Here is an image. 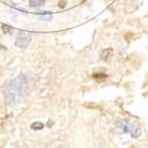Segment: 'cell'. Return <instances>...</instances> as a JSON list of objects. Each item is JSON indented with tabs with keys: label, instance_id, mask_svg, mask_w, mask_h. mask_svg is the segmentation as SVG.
Here are the masks:
<instances>
[{
	"label": "cell",
	"instance_id": "cell-10",
	"mask_svg": "<svg viewBox=\"0 0 148 148\" xmlns=\"http://www.w3.org/2000/svg\"><path fill=\"white\" fill-rule=\"evenodd\" d=\"M111 1H112V0H111Z\"/></svg>",
	"mask_w": 148,
	"mask_h": 148
},
{
	"label": "cell",
	"instance_id": "cell-3",
	"mask_svg": "<svg viewBox=\"0 0 148 148\" xmlns=\"http://www.w3.org/2000/svg\"><path fill=\"white\" fill-rule=\"evenodd\" d=\"M31 42V34L27 31H19L17 33V37L15 40V46L21 49H25L29 46Z\"/></svg>",
	"mask_w": 148,
	"mask_h": 148
},
{
	"label": "cell",
	"instance_id": "cell-8",
	"mask_svg": "<svg viewBox=\"0 0 148 148\" xmlns=\"http://www.w3.org/2000/svg\"><path fill=\"white\" fill-rule=\"evenodd\" d=\"M2 31L4 34H10V33H12V28L8 25H2Z\"/></svg>",
	"mask_w": 148,
	"mask_h": 148
},
{
	"label": "cell",
	"instance_id": "cell-9",
	"mask_svg": "<svg viewBox=\"0 0 148 148\" xmlns=\"http://www.w3.org/2000/svg\"><path fill=\"white\" fill-rule=\"evenodd\" d=\"M53 124H54V122H53L52 120H49V122H48V123H47V125L49 126V127H51V126H52Z\"/></svg>",
	"mask_w": 148,
	"mask_h": 148
},
{
	"label": "cell",
	"instance_id": "cell-2",
	"mask_svg": "<svg viewBox=\"0 0 148 148\" xmlns=\"http://www.w3.org/2000/svg\"><path fill=\"white\" fill-rule=\"evenodd\" d=\"M116 125L118 128H120L121 131L124 134H131V136L133 138H139L142 134L141 131L140 124L135 123V122H131L127 119H121L116 122Z\"/></svg>",
	"mask_w": 148,
	"mask_h": 148
},
{
	"label": "cell",
	"instance_id": "cell-6",
	"mask_svg": "<svg viewBox=\"0 0 148 148\" xmlns=\"http://www.w3.org/2000/svg\"><path fill=\"white\" fill-rule=\"evenodd\" d=\"M46 4V0H29V5L31 8H42Z\"/></svg>",
	"mask_w": 148,
	"mask_h": 148
},
{
	"label": "cell",
	"instance_id": "cell-7",
	"mask_svg": "<svg viewBox=\"0 0 148 148\" xmlns=\"http://www.w3.org/2000/svg\"><path fill=\"white\" fill-rule=\"evenodd\" d=\"M31 128L34 130V131H37V130H42L44 128V124L42 122H33L31 124Z\"/></svg>",
	"mask_w": 148,
	"mask_h": 148
},
{
	"label": "cell",
	"instance_id": "cell-5",
	"mask_svg": "<svg viewBox=\"0 0 148 148\" xmlns=\"http://www.w3.org/2000/svg\"><path fill=\"white\" fill-rule=\"evenodd\" d=\"M53 18L52 14L51 12H42L40 14L37 15V19L42 21H50Z\"/></svg>",
	"mask_w": 148,
	"mask_h": 148
},
{
	"label": "cell",
	"instance_id": "cell-1",
	"mask_svg": "<svg viewBox=\"0 0 148 148\" xmlns=\"http://www.w3.org/2000/svg\"><path fill=\"white\" fill-rule=\"evenodd\" d=\"M29 90V80L25 74H21L17 78L6 81L2 88L5 101L10 105L20 103L28 94Z\"/></svg>",
	"mask_w": 148,
	"mask_h": 148
},
{
	"label": "cell",
	"instance_id": "cell-4",
	"mask_svg": "<svg viewBox=\"0 0 148 148\" xmlns=\"http://www.w3.org/2000/svg\"><path fill=\"white\" fill-rule=\"evenodd\" d=\"M112 54H113V49L112 48L104 49L101 53V59L103 61H109V59L112 57Z\"/></svg>",
	"mask_w": 148,
	"mask_h": 148
}]
</instances>
